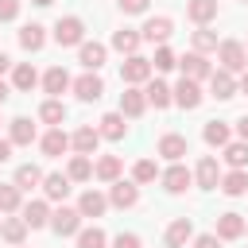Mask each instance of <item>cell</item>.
Returning a JSON list of instances; mask_svg holds the SVG:
<instances>
[{"instance_id": "6da1fadb", "label": "cell", "mask_w": 248, "mask_h": 248, "mask_svg": "<svg viewBox=\"0 0 248 248\" xmlns=\"http://www.w3.org/2000/svg\"><path fill=\"white\" fill-rule=\"evenodd\" d=\"M217 58H221V70H229V74H244V70H248V50H244V43H236V39H225V43L217 46Z\"/></svg>"}, {"instance_id": "7a4b0ae2", "label": "cell", "mask_w": 248, "mask_h": 248, "mask_svg": "<svg viewBox=\"0 0 248 248\" xmlns=\"http://www.w3.org/2000/svg\"><path fill=\"white\" fill-rule=\"evenodd\" d=\"M54 43H58V46H81V43H85V23H81L78 16H62V19L54 23Z\"/></svg>"}, {"instance_id": "3957f363", "label": "cell", "mask_w": 248, "mask_h": 248, "mask_svg": "<svg viewBox=\"0 0 248 248\" xmlns=\"http://www.w3.org/2000/svg\"><path fill=\"white\" fill-rule=\"evenodd\" d=\"M151 58H143V54H128L124 62H120V78H124V85H143L147 78H151Z\"/></svg>"}, {"instance_id": "277c9868", "label": "cell", "mask_w": 248, "mask_h": 248, "mask_svg": "<svg viewBox=\"0 0 248 248\" xmlns=\"http://www.w3.org/2000/svg\"><path fill=\"white\" fill-rule=\"evenodd\" d=\"M178 66H182V78H190V81H205V78H213V66H209V62H205V54H198V50L182 54V58H178Z\"/></svg>"}, {"instance_id": "5b68a950", "label": "cell", "mask_w": 248, "mask_h": 248, "mask_svg": "<svg viewBox=\"0 0 248 248\" xmlns=\"http://www.w3.org/2000/svg\"><path fill=\"white\" fill-rule=\"evenodd\" d=\"M50 229H54L58 236H78V232H81V213L62 205L58 213H50Z\"/></svg>"}, {"instance_id": "8992f818", "label": "cell", "mask_w": 248, "mask_h": 248, "mask_svg": "<svg viewBox=\"0 0 248 248\" xmlns=\"http://www.w3.org/2000/svg\"><path fill=\"white\" fill-rule=\"evenodd\" d=\"M244 229H248V221H244L240 213H232V209H229V213H221V217H217V232H213V236H217V240H240V236H244Z\"/></svg>"}, {"instance_id": "52a82bcc", "label": "cell", "mask_w": 248, "mask_h": 248, "mask_svg": "<svg viewBox=\"0 0 248 248\" xmlns=\"http://www.w3.org/2000/svg\"><path fill=\"white\" fill-rule=\"evenodd\" d=\"M194 178H198L202 190H217V186H221V167H217V159H213V155H202Z\"/></svg>"}, {"instance_id": "ba28073f", "label": "cell", "mask_w": 248, "mask_h": 248, "mask_svg": "<svg viewBox=\"0 0 248 248\" xmlns=\"http://www.w3.org/2000/svg\"><path fill=\"white\" fill-rule=\"evenodd\" d=\"M140 202V186L136 182H112V190H108V205H116V209H132Z\"/></svg>"}, {"instance_id": "9c48e42d", "label": "cell", "mask_w": 248, "mask_h": 248, "mask_svg": "<svg viewBox=\"0 0 248 248\" xmlns=\"http://www.w3.org/2000/svg\"><path fill=\"white\" fill-rule=\"evenodd\" d=\"M170 31H174V23H170V16H151V19L143 23V31H140V35H143L147 43H159V46H163V43L170 39Z\"/></svg>"}, {"instance_id": "30bf717a", "label": "cell", "mask_w": 248, "mask_h": 248, "mask_svg": "<svg viewBox=\"0 0 248 248\" xmlns=\"http://www.w3.org/2000/svg\"><path fill=\"white\" fill-rule=\"evenodd\" d=\"M74 93H78V101H101V93H105V81L97 78V74H81L78 81H74Z\"/></svg>"}, {"instance_id": "8fae6325", "label": "cell", "mask_w": 248, "mask_h": 248, "mask_svg": "<svg viewBox=\"0 0 248 248\" xmlns=\"http://www.w3.org/2000/svg\"><path fill=\"white\" fill-rule=\"evenodd\" d=\"M70 143H74V151H78V155H93V151H97V143H101V132H97L93 124H81V128L70 136Z\"/></svg>"}, {"instance_id": "7c38bea8", "label": "cell", "mask_w": 248, "mask_h": 248, "mask_svg": "<svg viewBox=\"0 0 248 248\" xmlns=\"http://www.w3.org/2000/svg\"><path fill=\"white\" fill-rule=\"evenodd\" d=\"M186 147H190V143H186V136H178V132H167V136H159V147H155V151H159L163 159L178 163V159L186 155Z\"/></svg>"}, {"instance_id": "4fadbf2b", "label": "cell", "mask_w": 248, "mask_h": 248, "mask_svg": "<svg viewBox=\"0 0 248 248\" xmlns=\"http://www.w3.org/2000/svg\"><path fill=\"white\" fill-rule=\"evenodd\" d=\"M190 182H194V174H190L182 163H170V167L163 170V186H167V194H182Z\"/></svg>"}, {"instance_id": "5bb4252c", "label": "cell", "mask_w": 248, "mask_h": 248, "mask_svg": "<svg viewBox=\"0 0 248 248\" xmlns=\"http://www.w3.org/2000/svg\"><path fill=\"white\" fill-rule=\"evenodd\" d=\"M186 240H194V221L178 217L167 225V248H186Z\"/></svg>"}, {"instance_id": "9a60e30c", "label": "cell", "mask_w": 248, "mask_h": 248, "mask_svg": "<svg viewBox=\"0 0 248 248\" xmlns=\"http://www.w3.org/2000/svg\"><path fill=\"white\" fill-rule=\"evenodd\" d=\"M105 54H108V50H105L101 43H81V46H78V62H81L89 74H97V70L105 66Z\"/></svg>"}, {"instance_id": "2e32d148", "label": "cell", "mask_w": 248, "mask_h": 248, "mask_svg": "<svg viewBox=\"0 0 248 248\" xmlns=\"http://www.w3.org/2000/svg\"><path fill=\"white\" fill-rule=\"evenodd\" d=\"M236 81H232V74L229 70H213V78H209V93L217 97V101H229V97H236Z\"/></svg>"}, {"instance_id": "e0dca14e", "label": "cell", "mask_w": 248, "mask_h": 248, "mask_svg": "<svg viewBox=\"0 0 248 248\" xmlns=\"http://www.w3.org/2000/svg\"><path fill=\"white\" fill-rule=\"evenodd\" d=\"M143 108H147L143 89H136V85H132V89H124V93H120V116H132V120H136V116H143Z\"/></svg>"}, {"instance_id": "ac0fdd59", "label": "cell", "mask_w": 248, "mask_h": 248, "mask_svg": "<svg viewBox=\"0 0 248 248\" xmlns=\"http://www.w3.org/2000/svg\"><path fill=\"white\" fill-rule=\"evenodd\" d=\"M8 140H12L16 147H31V140H35V124H31L27 116L8 120Z\"/></svg>"}, {"instance_id": "d6986e66", "label": "cell", "mask_w": 248, "mask_h": 248, "mask_svg": "<svg viewBox=\"0 0 248 248\" xmlns=\"http://www.w3.org/2000/svg\"><path fill=\"white\" fill-rule=\"evenodd\" d=\"M105 209H108V198H105L101 190H85V194L78 198V213H81V217H101Z\"/></svg>"}, {"instance_id": "ffe728a7", "label": "cell", "mask_w": 248, "mask_h": 248, "mask_svg": "<svg viewBox=\"0 0 248 248\" xmlns=\"http://www.w3.org/2000/svg\"><path fill=\"white\" fill-rule=\"evenodd\" d=\"M70 85H74V81H70V74H66L62 66H50V70L43 74V89H46L50 97H62V93H66Z\"/></svg>"}, {"instance_id": "44dd1931", "label": "cell", "mask_w": 248, "mask_h": 248, "mask_svg": "<svg viewBox=\"0 0 248 248\" xmlns=\"http://www.w3.org/2000/svg\"><path fill=\"white\" fill-rule=\"evenodd\" d=\"M174 101H178L182 108H198V105H202V85L190 81V78H182V81L174 85Z\"/></svg>"}, {"instance_id": "7402d4cb", "label": "cell", "mask_w": 248, "mask_h": 248, "mask_svg": "<svg viewBox=\"0 0 248 248\" xmlns=\"http://www.w3.org/2000/svg\"><path fill=\"white\" fill-rule=\"evenodd\" d=\"M97 132H101V140H124L128 124H124V116H120V112H105V116L97 120Z\"/></svg>"}, {"instance_id": "603a6c76", "label": "cell", "mask_w": 248, "mask_h": 248, "mask_svg": "<svg viewBox=\"0 0 248 248\" xmlns=\"http://www.w3.org/2000/svg\"><path fill=\"white\" fill-rule=\"evenodd\" d=\"M186 16L198 27H209V19H217V0H190L186 4Z\"/></svg>"}, {"instance_id": "cb8c5ba5", "label": "cell", "mask_w": 248, "mask_h": 248, "mask_svg": "<svg viewBox=\"0 0 248 248\" xmlns=\"http://www.w3.org/2000/svg\"><path fill=\"white\" fill-rule=\"evenodd\" d=\"M120 170H124L120 155H101V159H97V167H93V174H97L101 182H116V178H120Z\"/></svg>"}, {"instance_id": "d4e9b609", "label": "cell", "mask_w": 248, "mask_h": 248, "mask_svg": "<svg viewBox=\"0 0 248 248\" xmlns=\"http://www.w3.org/2000/svg\"><path fill=\"white\" fill-rule=\"evenodd\" d=\"M140 43H143V35H140V31H132V27H120V31L112 35V46H116L120 54H136V50H140Z\"/></svg>"}, {"instance_id": "484cf974", "label": "cell", "mask_w": 248, "mask_h": 248, "mask_svg": "<svg viewBox=\"0 0 248 248\" xmlns=\"http://www.w3.org/2000/svg\"><path fill=\"white\" fill-rule=\"evenodd\" d=\"M143 97H147V105H155V108H167V105L174 101V89H170L167 81H151V85L143 89Z\"/></svg>"}, {"instance_id": "4316f807", "label": "cell", "mask_w": 248, "mask_h": 248, "mask_svg": "<svg viewBox=\"0 0 248 248\" xmlns=\"http://www.w3.org/2000/svg\"><path fill=\"white\" fill-rule=\"evenodd\" d=\"M70 147V136L62 132V128H50L46 136H43V155H50V159H58L62 151Z\"/></svg>"}, {"instance_id": "83f0119b", "label": "cell", "mask_w": 248, "mask_h": 248, "mask_svg": "<svg viewBox=\"0 0 248 248\" xmlns=\"http://www.w3.org/2000/svg\"><path fill=\"white\" fill-rule=\"evenodd\" d=\"M23 221H27V229H43V225H50V209H46V202H27V205H23Z\"/></svg>"}, {"instance_id": "f1b7e54d", "label": "cell", "mask_w": 248, "mask_h": 248, "mask_svg": "<svg viewBox=\"0 0 248 248\" xmlns=\"http://www.w3.org/2000/svg\"><path fill=\"white\" fill-rule=\"evenodd\" d=\"M0 236L8 240V244H23V236H27V221L23 217H8V221H0Z\"/></svg>"}, {"instance_id": "f546056e", "label": "cell", "mask_w": 248, "mask_h": 248, "mask_svg": "<svg viewBox=\"0 0 248 248\" xmlns=\"http://www.w3.org/2000/svg\"><path fill=\"white\" fill-rule=\"evenodd\" d=\"M221 194H229V198L248 194V174H244V170H229V174H221Z\"/></svg>"}, {"instance_id": "4dcf8cb0", "label": "cell", "mask_w": 248, "mask_h": 248, "mask_svg": "<svg viewBox=\"0 0 248 248\" xmlns=\"http://www.w3.org/2000/svg\"><path fill=\"white\" fill-rule=\"evenodd\" d=\"M35 81H39V74H35V66H31V62H19V66L12 70V85H16L19 93L35 89Z\"/></svg>"}, {"instance_id": "1f68e13d", "label": "cell", "mask_w": 248, "mask_h": 248, "mask_svg": "<svg viewBox=\"0 0 248 248\" xmlns=\"http://www.w3.org/2000/svg\"><path fill=\"white\" fill-rule=\"evenodd\" d=\"M66 178H70V182H85V178H93V159H89V155H74L70 167H66Z\"/></svg>"}, {"instance_id": "d6a6232c", "label": "cell", "mask_w": 248, "mask_h": 248, "mask_svg": "<svg viewBox=\"0 0 248 248\" xmlns=\"http://www.w3.org/2000/svg\"><path fill=\"white\" fill-rule=\"evenodd\" d=\"M43 194H46L50 202H62V198L70 194V178H66V174H46V178H43Z\"/></svg>"}, {"instance_id": "836d02e7", "label": "cell", "mask_w": 248, "mask_h": 248, "mask_svg": "<svg viewBox=\"0 0 248 248\" xmlns=\"http://www.w3.org/2000/svg\"><path fill=\"white\" fill-rule=\"evenodd\" d=\"M43 43H46V31H43L39 23H27V27L19 31V46H23V50H43Z\"/></svg>"}, {"instance_id": "e575fe53", "label": "cell", "mask_w": 248, "mask_h": 248, "mask_svg": "<svg viewBox=\"0 0 248 248\" xmlns=\"http://www.w3.org/2000/svg\"><path fill=\"white\" fill-rule=\"evenodd\" d=\"M39 120H43V124H62V120H66V105H62L58 97L43 101V105H39Z\"/></svg>"}, {"instance_id": "d590c367", "label": "cell", "mask_w": 248, "mask_h": 248, "mask_svg": "<svg viewBox=\"0 0 248 248\" xmlns=\"http://www.w3.org/2000/svg\"><path fill=\"white\" fill-rule=\"evenodd\" d=\"M229 136H232V132H229L225 120H209V124H205V143H209V147H229Z\"/></svg>"}, {"instance_id": "8d00e7d4", "label": "cell", "mask_w": 248, "mask_h": 248, "mask_svg": "<svg viewBox=\"0 0 248 248\" xmlns=\"http://www.w3.org/2000/svg\"><path fill=\"white\" fill-rule=\"evenodd\" d=\"M43 178H46V174H43V170H39L35 163H23V167L16 170V186H19V190H31V186H43Z\"/></svg>"}, {"instance_id": "74e56055", "label": "cell", "mask_w": 248, "mask_h": 248, "mask_svg": "<svg viewBox=\"0 0 248 248\" xmlns=\"http://www.w3.org/2000/svg\"><path fill=\"white\" fill-rule=\"evenodd\" d=\"M225 163H229L232 170H244V167H248V143H244V140H240V143H229V147H225Z\"/></svg>"}, {"instance_id": "f35d334b", "label": "cell", "mask_w": 248, "mask_h": 248, "mask_svg": "<svg viewBox=\"0 0 248 248\" xmlns=\"http://www.w3.org/2000/svg\"><path fill=\"white\" fill-rule=\"evenodd\" d=\"M221 43H217V31H209V27H198L194 31V50L198 54H205V50H217Z\"/></svg>"}, {"instance_id": "ab89813d", "label": "cell", "mask_w": 248, "mask_h": 248, "mask_svg": "<svg viewBox=\"0 0 248 248\" xmlns=\"http://www.w3.org/2000/svg\"><path fill=\"white\" fill-rule=\"evenodd\" d=\"M155 178H159L155 159H140V163L132 167V182H155Z\"/></svg>"}, {"instance_id": "60d3db41", "label": "cell", "mask_w": 248, "mask_h": 248, "mask_svg": "<svg viewBox=\"0 0 248 248\" xmlns=\"http://www.w3.org/2000/svg\"><path fill=\"white\" fill-rule=\"evenodd\" d=\"M19 209V186H0V213H16Z\"/></svg>"}, {"instance_id": "b9f144b4", "label": "cell", "mask_w": 248, "mask_h": 248, "mask_svg": "<svg viewBox=\"0 0 248 248\" xmlns=\"http://www.w3.org/2000/svg\"><path fill=\"white\" fill-rule=\"evenodd\" d=\"M151 66H155L159 74H167V70H174V66H178V58H174V50H170V46H159V50H155V58H151Z\"/></svg>"}, {"instance_id": "7bdbcfd3", "label": "cell", "mask_w": 248, "mask_h": 248, "mask_svg": "<svg viewBox=\"0 0 248 248\" xmlns=\"http://www.w3.org/2000/svg\"><path fill=\"white\" fill-rule=\"evenodd\" d=\"M78 248H105V232L93 225V229H81L78 232Z\"/></svg>"}, {"instance_id": "ee69618b", "label": "cell", "mask_w": 248, "mask_h": 248, "mask_svg": "<svg viewBox=\"0 0 248 248\" xmlns=\"http://www.w3.org/2000/svg\"><path fill=\"white\" fill-rule=\"evenodd\" d=\"M16 16H19V0H0V23H8Z\"/></svg>"}, {"instance_id": "f6af8a7d", "label": "cell", "mask_w": 248, "mask_h": 248, "mask_svg": "<svg viewBox=\"0 0 248 248\" xmlns=\"http://www.w3.org/2000/svg\"><path fill=\"white\" fill-rule=\"evenodd\" d=\"M147 4L151 0H120V12L124 16H140V12H147Z\"/></svg>"}, {"instance_id": "bcb514c9", "label": "cell", "mask_w": 248, "mask_h": 248, "mask_svg": "<svg viewBox=\"0 0 248 248\" xmlns=\"http://www.w3.org/2000/svg\"><path fill=\"white\" fill-rule=\"evenodd\" d=\"M112 248H143V244H140V236H136V232H120V236L112 240Z\"/></svg>"}, {"instance_id": "7dc6e473", "label": "cell", "mask_w": 248, "mask_h": 248, "mask_svg": "<svg viewBox=\"0 0 248 248\" xmlns=\"http://www.w3.org/2000/svg\"><path fill=\"white\" fill-rule=\"evenodd\" d=\"M194 248H217V236H213V232H205V236H198V240H194Z\"/></svg>"}, {"instance_id": "c3c4849f", "label": "cell", "mask_w": 248, "mask_h": 248, "mask_svg": "<svg viewBox=\"0 0 248 248\" xmlns=\"http://www.w3.org/2000/svg\"><path fill=\"white\" fill-rule=\"evenodd\" d=\"M12 147H16L12 140H0V163H8V159H12Z\"/></svg>"}, {"instance_id": "681fc988", "label": "cell", "mask_w": 248, "mask_h": 248, "mask_svg": "<svg viewBox=\"0 0 248 248\" xmlns=\"http://www.w3.org/2000/svg\"><path fill=\"white\" fill-rule=\"evenodd\" d=\"M236 132H240V140L248 143V116H240V120H236Z\"/></svg>"}, {"instance_id": "f907efd6", "label": "cell", "mask_w": 248, "mask_h": 248, "mask_svg": "<svg viewBox=\"0 0 248 248\" xmlns=\"http://www.w3.org/2000/svg\"><path fill=\"white\" fill-rule=\"evenodd\" d=\"M8 93H12V89H8V81H4V78H0V105H4V101H8Z\"/></svg>"}, {"instance_id": "816d5d0a", "label": "cell", "mask_w": 248, "mask_h": 248, "mask_svg": "<svg viewBox=\"0 0 248 248\" xmlns=\"http://www.w3.org/2000/svg\"><path fill=\"white\" fill-rule=\"evenodd\" d=\"M8 66H12V58H8V54H4V50H0V74H4V70H8Z\"/></svg>"}, {"instance_id": "f5cc1de1", "label": "cell", "mask_w": 248, "mask_h": 248, "mask_svg": "<svg viewBox=\"0 0 248 248\" xmlns=\"http://www.w3.org/2000/svg\"><path fill=\"white\" fill-rule=\"evenodd\" d=\"M240 93H248V70L240 74Z\"/></svg>"}, {"instance_id": "db71d44e", "label": "cell", "mask_w": 248, "mask_h": 248, "mask_svg": "<svg viewBox=\"0 0 248 248\" xmlns=\"http://www.w3.org/2000/svg\"><path fill=\"white\" fill-rule=\"evenodd\" d=\"M31 4H39V8H46V4H54V0H31Z\"/></svg>"}, {"instance_id": "11a10c76", "label": "cell", "mask_w": 248, "mask_h": 248, "mask_svg": "<svg viewBox=\"0 0 248 248\" xmlns=\"http://www.w3.org/2000/svg\"><path fill=\"white\" fill-rule=\"evenodd\" d=\"M244 50H248V46H244Z\"/></svg>"}, {"instance_id": "9f6ffc18", "label": "cell", "mask_w": 248, "mask_h": 248, "mask_svg": "<svg viewBox=\"0 0 248 248\" xmlns=\"http://www.w3.org/2000/svg\"><path fill=\"white\" fill-rule=\"evenodd\" d=\"M244 232H248V229H244Z\"/></svg>"}]
</instances>
